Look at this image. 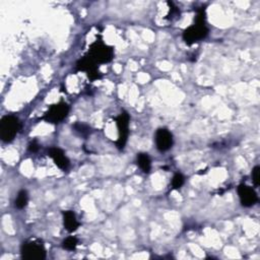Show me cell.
<instances>
[{
    "label": "cell",
    "instance_id": "cell-1",
    "mask_svg": "<svg viewBox=\"0 0 260 260\" xmlns=\"http://www.w3.org/2000/svg\"><path fill=\"white\" fill-rule=\"evenodd\" d=\"M208 35V28L205 22V11L204 9L197 10L195 17V23L190 25L183 31V40L187 45H192Z\"/></svg>",
    "mask_w": 260,
    "mask_h": 260
},
{
    "label": "cell",
    "instance_id": "cell-2",
    "mask_svg": "<svg viewBox=\"0 0 260 260\" xmlns=\"http://www.w3.org/2000/svg\"><path fill=\"white\" fill-rule=\"evenodd\" d=\"M21 128L19 120L11 115L4 116L0 122V137L4 142H10L14 139Z\"/></svg>",
    "mask_w": 260,
    "mask_h": 260
},
{
    "label": "cell",
    "instance_id": "cell-3",
    "mask_svg": "<svg viewBox=\"0 0 260 260\" xmlns=\"http://www.w3.org/2000/svg\"><path fill=\"white\" fill-rule=\"evenodd\" d=\"M87 56L96 64H103L113 59L114 52L111 47L105 45L102 41H95L90 45Z\"/></svg>",
    "mask_w": 260,
    "mask_h": 260
},
{
    "label": "cell",
    "instance_id": "cell-4",
    "mask_svg": "<svg viewBox=\"0 0 260 260\" xmlns=\"http://www.w3.org/2000/svg\"><path fill=\"white\" fill-rule=\"evenodd\" d=\"M21 257L26 260H43L46 258V250L40 243L26 241L21 246Z\"/></svg>",
    "mask_w": 260,
    "mask_h": 260
},
{
    "label": "cell",
    "instance_id": "cell-5",
    "mask_svg": "<svg viewBox=\"0 0 260 260\" xmlns=\"http://www.w3.org/2000/svg\"><path fill=\"white\" fill-rule=\"evenodd\" d=\"M68 113H69V106L66 103L61 102V103L52 105L49 108V110L45 113L42 119L48 123L58 124L66 118Z\"/></svg>",
    "mask_w": 260,
    "mask_h": 260
},
{
    "label": "cell",
    "instance_id": "cell-6",
    "mask_svg": "<svg viewBox=\"0 0 260 260\" xmlns=\"http://www.w3.org/2000/svg\"><path fill=\"white\" fill-rule=\"evenodd\" d=\"M129 121L130 117L127 112L123 111L117 118H116V123L118 127V140L116 142L117 147L122 150L124 149L128 135H129Z\"/></svg>",
    "mask_w": 260,
    "mask_h": 260
},
{
    "label": "cell",
    "instance_id": "cell-7",
    "mask_svg": "<svg viewBox=\"0 0 260 260\" xmlns=\"http://www.w3.org/2000/svg\"><path fill=\"white\" fill-rule=\"evenodd\" d=\"M76 68L78 71L86 72L90 80H95L101 78V72L98 69V64L91 60L87 55L77 61Z\"/></svg>",
    "mask_w": 260,
    "mask_h": 260
},
{
    "label": "cell",
    "instance_id": "cell-8",
    "mask_svg": "<svg viewBox=\"0 0 260 260\" xmlns=\"http://www.w3.org/2000/svg\"><path fill=\"white\" fill-rule=\"evenodd\" d=\"M238 195L241 201V204L245 207L253 206L258 201V196L255 190L245 184H241L238 187Z\"/></svg>",
    "mask_w": 260,
    "mask_h": 260
},
{
    "label": "cell",
    "instance_id": "cell-9",
    "mask_svg": "<svg viewBox=\"0 0 260 260\" xmlns=\"http://www.w3.org/2000/svg\"><path fill=\"white\" fill-rule=\"evenodd\" d=\"M155 145L159 151H167L173 145V135L166 128H159L155 132Z\"/></svg>",
    "mask_w": 260,
    "mask_h": 260
},
{
    "label": "cell",
    "instance_id": "cell-10",
    "mask_svg": "<svg viewBox=\"0 0 260 260\" xmlns=\"http://www.w3.org/2000/svg\"><path fill=\"white\" fill-rule=\"evenodd\" d=\"M49 156L54 160L55 165L61 169V170H66L69 167V159L65 155L62 149L58 147H51L48 150Z\"/></svg>",
    "mask_w": 260,
    "mask_h": 260
},
{
    "label": "cell",
    "instance_id": "cell-11",
    "mask_svg": "<svg viewBox=\"0 0 260 260\" xmlns=\"http://www.w3.org/2000/svg\"><path fill=\"white\" fill-rule=\"evenodd\" d=\"M63 223H64L65 230L69 233L75 232L79 226V222L76 219L75 213L71 210L63 211Z\"/></svg>",
    "mask_w": 260,
    "mask_h": 260
},
{
    "label": "cell",
    "instance_id": "cell-12",
    "mask_svg": "<svg viewBox=\"0 0 260 260\" xmlns=\"http://www.w3.org/2000/svg\"><path fill=\"white\" fill-rule=\"evenodd\" d=\"M137 165L144 173H149L151 169V159L149 155L145 152H140L137 154Z\"/></svg>",
    "mask_w": 260,
    "mask_h": 260
},
{
    "label": "cell",
    "instance_id": "cell-13",
    "mask_svg": "<svg viewBox=\"0 0 260 260\" xmlns=\"http://www.w3.org/2000/svg\"><path fill=\"white\" fill-rule=\"evenodd\" d=\"M28 201V195L25 190H20L17 194V197L15 199V207L18 209H22L26 206Z\"/></svg>",
    "mask_w": 260,
    "mask_h": 260
},
{
    "label": "cell",
    "instance_id": "cell-14",
    "mask_svg": "<svg viewBox=\"0 0 260 260\" xmlns=\"http://www.w3.org/2000/svg\"><path fill=\"white\" fill-rule=\"evenodd\" d=\"M77 244H78L77 238H75V237H68V238H66V239L63 241L62 246H63V248H64L65 250L73 251V250H75Z\"/></svg>",
    "mask_w": 260,
    "mask_h": 260
},
{
    "label": "cell",
    "instance_id": "cell-15",
    "mask_svg": "<svg viewBox=\"0 0 260 260\" xmlns=\"http://www.w3.org/2000/svg\"><path fill=\"white\" fill-rule=\"evenodd\" d=\"M184 183H185L184 176L180 173L175 174V176L173 177V180H172V187L174 189H179L184 185Z\"/></svg>",
    "mask_w": 260,
    "mask_h": 260
},
{
    "label": "cell",
    "instance_id": "cell-16",
    "mask_svg": "<svg viewBox=\"0 0 260 260\" xmlns=\"http://www.w3.org/2000/svg\"><path fill=\"white\" fill-rule=\"evenodd\" d=\"M259 173H260V167L259 166H256L253 168L252 170V180H253V183L255 186H259V183H260V179H259Z\"/></svg>",
    "mask_w": 260,
    "mask_h": 260
},
{
    "label": "cell",
    "instance_id": "cell-17",
    "mask_svg": "<svg viewBox=\"0 0 260 260\" xmlns=\"http://www.w3.org/2000/svg\"><path fill=\"white\" fill-rule=\"evenodd\" d=\"M74 128L76 131L84 134V133H88L89 132V127L85 124H82V123H76L74 125Z\"/></svg>",
    "mask_w": 260,
    "mask_h": 260
},
{
    "label": "cell",
    "instance_id": "cell-18",
    "mask_svg": "<svg viewBox=\"0 0 260 260\" xmlns=\"http://www.w3.org/2000/svg\"><path fill=\"white\" fill-rule=\"evenodd\" d=\"M39 147H40V145L38 144V142H37L36 140L31 141V142L29 143V145H28V149H29V151H32V152H36V151H38Z\"/></svg>",
    "mask_w": 260,
    "mask_h": 260
}]
</instances>
